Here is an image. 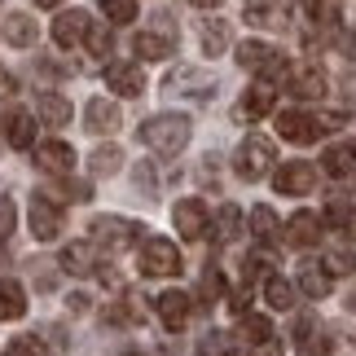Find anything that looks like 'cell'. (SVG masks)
I'll return each mask as SVG.
<instances>
[{
    "instance_id": "1",
    "label": "cell",
    "mask_w": 356,
    "mask_h": 356,
    "mask_svg": "<svg viewBox=\"0 0 356 356\" xmlns=\"http://www.w3.org/2000/svg\"><path fill=\"white\" fill-rule=\"evenodd\" d=\"M189 136H194V123H189L185 115H154V119L141 123V141L154 149V154H163V159L181 154V149L189 145Z\"/></svg>"
},
{
    "instance_id": "2",
    "label": "cell",
    "mask_w": 356,
    "mask_h": 356,
    "mask_svg": "<svg viewBox=\"0 0 356 356\" xmlns=\"http://www.w3.org/2000/svg\"><path fill=\"white\" fill-rule=\"evenodd\" d=\"M273 159H277V145L268 141V136H259V132H251L246 141L238 145V154H234V168H238V176L242 181H259L268 168H273Z\"/></svg>"
},
{
    "instance_id": "3",
    "label": "cell",
    "mask_w": 356,
    "mask_h": 356,
    "mask_svg": "<svg viewBox=\"0 0 356 356\" xmlns=\"http://www.w3.org/2000/svg\"><path fill=\"white\" fill-rule=\"evenodd\" d=\"M238 66L251 71V75H259V84H268L273 75L286 71V58L273 44H264V40H242L238 44Z\"/></svg>"
},
{
    "instance_id": "4",
    "label": "cell",
    "mask_w": 356,
    "mask_h": 356,
    "mask_svg": "<svg viewBox=\"0 0 356 356\" xmlns=\"http://www.w3.org/2000/svg\"><path fill=\"white\" fill-rule=\"evenodd\" d=\"M88 234L97 246H106V251H123V246L141 242V225L123 220V216H97V220L88 225Z\"/></svg>"
},
{
    "instance_id": "5",
    "label": "cell",
    "mask_w": 356,
    "mask_h": 356,
    "mask_svg": "<svg viewBox=\"0 0 356 356\" xmlns=\"http://www.w3.org/2000/svg\"><path fill=\"white\" fill-rule=\"evenodd\" d=\"M141 273L145 277H176L181 273V251L168 238H145L141 242Z\"/></svg>"
},
{
    "instance_id": "6",
    "label": "cell",
    "mask_w": 356,
    "mask_h": 356,
    "mask_svg": "<svg viewBox=\"0 0 356 356\" xmlns=\"http://www.w3.org/2000/svg\"><path fill=\"white\" fill-rule=\"evenodd\" d=\"M286 88H291L299 102H317V97H325L330 79H325L321 62H299V66H286Z\"/></svg>"
},
{
    "instance_id": "7",
    "label": "cell",
    "mask_w": 356,
    "mask_h": 356,
    "mask_svg": "<svg viewBox=\"0 0 356 356\" xmlns=\"http://www.w3.org/2000/svg\"><path fill=\"white\" fill-rule=\"evenodd\" d=\"M26 220H31V234L40 242H53V238L62 234V207L44 194V189L31 194V202H26Z\"/></svg>"
},
{
    "instance_id": "8",
    "label": "cell",
    "mask_w": 356,
    "mask_h": 356,
    "mask_svg": "<svg viewBox=\"0 0 356 356\" xmlns=\"http://www.w3.org/2000/svg\"><path fill=\"white\" fill-rule=\"evenodd\" d=\"M321 132H325L321 119L308 111H282L277 115V136L291 145H312V141H321Z\"/></svg>"
},
{
    "instance_id": "9",
    "label": "cell",
    "mask_w": 356,
    "mask_h": 356,
    "mask_svg": "<svg viewBox=\"0 0 356 356\" xmlns=\"http://www.w3.org/2000/svg\"><path fill=\"white\" fill-rule=\"evenodd\" d=\"M172 220H176V229H181L185 242L207 238V229H211V216H207V207H202L198 198H181V202H176V211H172Z\"/></svg>"
},
{
    "instance_id": "10",
    "label": "cell",
    "mask_w": 356,
    "mask_h": 356,
    "mask_svg": "<svg viewBox=\"0 0 356 356\" xmlns=\"http://www.w3.org/2000/svg\"><path fill=\"white\" fill-rule=\"evenodd\" d=\"M312 185H317V172H312L304 159H291L273 172V189H277V194H308Z\"/></svg>"
},
{
    "instance_id": "11",
    "label": "cell",
    "mask_w": 356,
    "mask_h": 356,
    "mask_svg": "<svg viewBox=\"0 0 356 356\" xmlns=\"http://www.w3.org/2000/svg\"><path fill=\"white\" fill-rule=\"evenodd\" d=\"M88 26H92V18L84 9H62L58 18H53V44H58V49H75L79 40L88 35Z\"/></svg>"
},
{
    "instance_id": "12",
    "label": "cell",
    "mask_w": 356,
    "mask_h": 356,
    "mask_svg": "<svg viewBox=\"0 0 356 356\" xmlns=\"http://www.w3.org/2000/svg\"><path fill=\"white\" fill-rule=\"evenodd\" d=\"M295 0H246V22L251 26H286L291 22Z\"/></svg>"
},
{
    "instance_id": "13",
    "label": "cell",
    "mask_w": 356,
    "mask_h": 356,
    "mask_svg": "<svg viewBox=\"0 0 356 356\" xmlns=\"http://www.w3.org/2000/svg\"><path fill=\"white\" fill-rule=\"evenodd\" d=\"M106 84H111L119 97H141L145 92V71L136 62H111L106 66Z\"/></svg>"
},
{
    "instance_id": "14",
    "label": "cell",
    "mask_w": 356,
    "mask_h": 356,
    "mask_svg": "<svg viewBox=\"0 0 356 356\" xmlns=\"http://www.w3.org/2000/svg\"><path fill=\"white\" fill-rule=\"evenodd\" d=\"M154 312H159V321L168 325V330H185L189 325V295L185 291H163L154 299Z\"/></svg>"
},
{
    "instance_id": "15",
    "label": "cell",
    "mask_w": 356,
    "mask_h": 356,
    "mask_svg": "<svg viewBox=\"0 0 356 356\" xmlns=\"http://www.w3.org/2000/svg\"><path fill=\"white\" fill-rule=\"evenodd\" d=\"M35 163H40V172H49V176H71L75 149L66 145V141H44V145L35 149Z\"/></svg>"
},
{
    "instance_id": "16",
    "label": "cell",
    "mask_w": 356,
    "mask_h": 356,
    "mask_svg": "<svg viewBox=\"0 0 356 356\" xmlns=\"http://www.w3.org/2000/svg\"><path fill=\"white\" fill-rule=\"evenodd\" d=\"M295 348H299V356H330V334L312 317H299L295 321Z\"/></svg>"
},
{
    "instance_id": "17",
    "label": "cell",
    "mask_w": 356,
    "mask_h": 356,
    "mask_svg": "<svg viewBox=\"0 0 356 356\" xmlns=\"http://www.w3.org/2000/svg\"><path fill=\"white\" fill-rule=\"evenodd\" d=\"M286 242L299 246V251H308V246L321 242V220L312 211H295L291 220H286Z\"/></svg>"
},
{
    "instance_id": "18",
    "label": "cell",
    "mask_w": 356,
    "mask_h": 356,
    "mask_svg": "<svg viewBox=\"0 0 356 356\" xmlns=\"http://www.w3.org/2000/svg\"><path fill=\"white\" fill-rule=\"evenodd\" d=\"M330 286H334V277H330V268H325L321 259H304V264H299V291L308 299H325Z\"/></svg>"
},
{
    "instance_id": "19",
    "label": "cell",
    "mask_w": 356,
    "mask_h": 356,
    "mask_svg": "<svg viewBox=\"0 0 356 356\" xmlns=\"http://www.w3.org/2000/svg\"><path fill=\"white\" fill-rule=\"evenodd\" d=\"M119 123H123V119H119V106H115L111 97H92V102L84 106V128H88V132H102V136H106V132H115Z\"/></svg>"
},
{
    "instance_id": "20",
    "label": "cell",
    "mask_w": 356,
    "mask_h": 356,
    "mask_svg": "<svg viewBox=\"0 0 356 356\" xmlns=\"http://www.w3.org/2000/svg\"><path fill=\"white\" fill-rule=\"evenodd\" d=\"M273 84H251L246 88V97L238 102V119H246V123H255V119H264L268 111H273Z\"/></svg>"
},
{
    "instance_id": "21",
    "label": "cell",
    "mask_w": 356,
    "mask_h": 356,
    "mask_svg": "<svg viewBox=\"0 0 356 356\" xmlns=\"http://www.w3.org/2000/svg\"><path fill=\"white\" fill-rule=\"evenodd\" d=\"M5 141H9L13 149H31V145H35V115L9 111V119H5Z\"/></svg>"
},
{
    "instance_id": "22",
    "label": "cell",
    "mask_w": 356,
    "mask_h": 356,
    "mask_svg": "<svg viewBox=\"0 0 356 356\" xmlns=\"http://www.w3.org/2000/svg\"><path fill=\"white\" fill-rule=\"evenodd\" d=\"M198 40H202V53H207V58H220L229 49V22L225 18H202L198 22Z\"/></svg>"
},
{
    "instance_id": "23",
    "label": "cell",
    "mask_w": 356,
    "mask_h": 356,
    "mask_svg": "<svg viewBox=\"0 0 356 356\" xmlns=\"http://www.w3.org/2000/svg\"><path fill=\"white\" fill-rule=\"evenodd\" d=\"M22 312H26V291H22V282L0 277V321H18Z\"/></svg>"
},
{
    "instance_id": "24",
    "label": "cell",
    "mask_w": 356,
    "mask_h": 356,
    "mask_svg": "<svg viewBox=\"0 0 356 356\" xmlns=\"http://www.w3.org/2000/svg\"><path fill=\"white\" fill-rule=\"evenodd\" d=\"M321 168L330 172V176H352L356 172V145L352 141H339L325 149V159H321Z\"/></svg>"
},
{
    "instance_id": "25",
    "label": "cell",
    "mask_w": 356,
    "mask_h": 356,
    "mask_svg": "<svg viewBox=\"0 0 356 356\" xmlns=\"http://www.w3.org/2000/svg\"><path fill=\"white\" fill-rule=\"evenodd\" d=\"M132 53H136L141 62H163V58L172 53V40L159 35V31H141V35L132 40Z\"/></svg>"
},
{
    "instance_id": "26",
    "label": "cell",
    "mask_w": 356,
    "mask_h": 356,
    "mask_svg": "<svg viewBox=\"0 0 356 356\" xmlns=\"http://www.w3.org/2000/svg\"><path fill=\"white\" fill-rule=\"evenodd\" d=\"M62 268L75 273V277H88L92 268H97V259H92V242H71L62 251Z\"/></svg>"
},
{
    "instance_id": "27",
    "label": "cell",
    "mask_w": 356,
    "mask_h": 356,
    "mask_svg": "<svg viewBox=\"0 0 356 356\" xmlns=\"http://www.w3.org/2000/svg\"><path fill=\"white\" fill-rule=\"evenodd\" d=\"M35 111H40V119H44L49 128H62V123H71V102L58 97V92H40Z\"/></svg>"
},
{
    "instance_id": "28",
    "label": "cell",
    "mask_w": 356,
    "mask_h": 356,
    "mask_svg": "<svg viewBox=\"0 0 356 356\" xmlns=\"http://www.w3.org/2000/svg\"><path fill=\"white\" fill-rule=\"evenodd\" d=\"M35 35H40L35 18H26V13H9V18H5V40H9V44L26 49V44H35Z\"/></svg>"
},
{
    "instance_id": "29",
    "label": "cell",
    "mask_w": 356,
    "mask_h": 356,
    "mask_svg": "<svg viewBox=\"0 0 356 356\" xmlns=\"http://www.w3.org/2000/svg\"><path fill=\"white\" fill-rule=\"evenodd\" d=\"M238 229H242V211L234 207V202H225L220 211H216V242H234L238 238Z\"/></svg>"
},
{
    "instance_id": "30",
    "label": "cell",
    "mask_w": 356,
    "mask_h": 356,
    "mask_svg": "<svg viewBox=\"0 0 356 356\" xmlns=\"http://www.w3.org/2000/svg\"><path fill=\"white\" fill-rule=\"evenodd\" d=\"M277 211H273V207H264V202H259V207L251 211V234L259 238V242H273V238H277Z\"/></svg>"
},
{
    "instance_id": "31",
    "label": "cell",
    "mask_w": 356,
    "mask_h": 356,
    "mask_svg": "<svg viewBox=\"0 0 356 356\" xmlns=\"http://www.w3.org/2000/svg\"><path fill=\"white\" fill-rule=\"evenodd\" d=\"M264 299H268V308H277V312H286L295 304V286L291 282H282L277 273H273V277L264 282Z\"/></svg>"
},
{
    "instance_id": "32",
    "label": "cell",
    "mask_w": 356,
    "mask_h": 356,
    "mask_svg": "<svg viewBox=\"0 0 356 356\" xmlns=\"http://www.w3.org/2000/svg\"><path fill=\"white\" fill-rule=\"evenodd\" d=\"M325 225L339 229V234H356V211H352V202L334 198L330 207H325Z\"/></svg>"
},
{
    "instance_id": "33",
    "label": "cell",
    "mask_w": 356,
    "mask_h": 356,
    "mask_svg": "<svg viewBox=\"0 0 356 356\" xmlns=\"http://www.w3.org/2000/svg\"><path fill=\"white\" fill-rule=\"evenodd\" d=\"M84 44L92 58H111V49H115V35H111V26H102V22H92L88 26V35H84Z\"/></svg>"
},
{
    "instance_id": "34",
    "label": "cell",
    "mask_w": 356,
    "mask_h": 356,
    "mask_svg": "<svg viewBox=\"0 0 356 356\" xmlns=\"http://www.w3.org/2000/svg\"><path fill=\"white\" fill-rule=\"evenodd\" d=\"M304 13L312 22H321V26H334L343 13H339V0H304Z\"/></svg>"
},
{
    "instance_id": "35",
    "label": "cell",
    "mask_w": 356,
    "mask_h": 356,
    "mask_svg": "<svg viewBox=\"0 0 356 356\" xmlns=\"http://www.w3.org/2000/svg\"><path fill=\"white\" fill-rule=\"evenodd\" d=\"M106 321H115V325H136V321H141V304H136V295H123L119 304L106 312Z\"/></svg>"
},
{
    "instance_id": "36",
    "label": "cell",
    "mask_w": 356,
    "mask_h": 356,
    "mask_svg": "<svg viewBox=\"0 0 356 356\" xmlns=\"http://www.w3.org/2000/svg\"><path fill=\"white\" fill-rule=\"evenodd\" d=\"M119 163H123V154H119L115 145L92 149V176H115V172H119Z\"/></svg>"
},
{
    "instance_id": "37",
    "label": "cell",
    "mask_w": 356,
    "mask_h": 356,
    "mask_svg": "<svg viewBox=\"0 0 356 356\" xmlns=\"http://www.w3.org/2000/svg\"><path fill=\"white\" fill-rule=\"evenodd\" d=\"M97 5H102V13H106L115 26H123V22L136 18V0H97Z\"/></svg>"
},
{
    "instance_id": "38",
    "label": "cell",
    "mask_w": 356,
    "mask_h": 356,
    "mask_svg": "<svg viewBox=\"0 0 356 356\" xmlns=\"http://www.w3.org/2000/svg\"><path fill=\"white\" fill-rule=\"evenodd\" d=\"M242 334L251 339V343H268V339H273V325H268V317H255V312H246V317H242Z\"/></svg>"
},
{
    "instance_id": "39",
    "label": "cell",
    "mask_w": 356,
    "mask_h": 356,
    "mask_svg": "<svg viewBox=\"0 0 356 356\" xmlns=\"http://www.w3.org/2000/svg\"><path fill=\"white\" fill-rule=\"evenodd\" d=\"M58 198L62 202H88L92 198V185L88 181H62L58 185Z\"/></svg>"
},
{
    "instance_id": "40",
    "label": "cell",
    "mask_w": 356,
    "mask_h": 356,
    "mask_svg": "<svg viewBox=\"0 0 356 356\" xmlns=\"http://www.w3.org/2000/svg\"><path fill=\"white\" fill-rule=\"evenodd\" d=\"M5 356H44V343H40L35 334H18V339L9 343V352H5Z\"/></svg>"
},
{
    "instance_id": "41",
    "label": "cell",
    "mask_w": 356,
    "mask_h": 356,
    "mask_svg": "<svg viewBox=\"0 0 356 356\" xmlns=\"http://www.w3.org/2000/svg\"><path fill=\"white\" fill-rule=\"evenodd\" d=\"M325 268H330V277H334V273L348 277V273H356V251H334L330 259H325Z\"/></svg>"
},
{
    "instance_id": "42",
    "label": "cell",
    "mask_w": 356,
    "mask_h": 356,
    "mask_svg": "<svg viewBox=\"0 0 356 356\" xmlns=\"http://www.w3.org/2000/svg\"><path fill=\"white\" fill-rule=\"evenodd\" d=\"M13 220H18V207H13L9 194H0V242L13 234Z\"/></svg>"
},
{
    "instance_id": "43",
    "label": "cell",
    "mask_w": 356,
    "mask_h": 356,
    "mask_svg": "<svg viewBox=\"0 0 356 356\" xmlns=\"http://www.w3.org/2000/svg\"><path fill=\"white\" fill-rule=\"evenodd\" d=\"M220 295H225V277H220V268H207V273H202V299L211 304V299H220Z\"/></svg>"
},
{
    "instance_id": "44",
    "label": "cell",
    "mask_w": 356,
    "mask_h": 356,
    "mask_svg": "<svg viewBox=\"0 0 356 356\" xmlns=\"http://www.w3.org/2000/svg\"><path fill=\"white\" fill-rule=\"evenodd\" d=\"M229 352H234V348H229L225 334H207V339L198 343V356H229Z\"/></svg>"
},
{
    "instance_id": "45",
    "label": "cell",
    "mask_w": 356,
    "mask_h": 356,
    "mask_svg": "<svg viewBox=\"0 0 356 356\" xmlns=\"http://www.w3.org/2000/svg\"><path fill=\"white\" fill-rule=\"evenodd\" d=\"M229 308H234L238 317H246V312H251V295H246V291H234V295H229Z\"/></svg>"
},
{
    "instance_id": "46",
    "label": "cell",
    "mask_w": 356,
    "mask_h": 356,
    "mask_svg": "<svg viewBox=\"0 0 356 356\" xmlns=\"http://www.w3.org/2000/svg\"><path fill=\"white\" fill-rule=\"evenodd\" d=\"M13 92H18V79H13V75L5 71V66H0V102H9Z\"/></svg>"
},
{
    "instance_id": "47",
    "label": "cell",
    "mask_w": 356,
    "mask_h": 356,
    "mask_svg": "<svg viewBox=\"0 0 356 356\" xmlns=\"http://www.w3.org/2000/svg\"><path fill=\"white\" fill-rule=\"evenodd\" d=\"M251 356H282V343H277V339H268V343H255Z\"/></svg>"
},
{
    "instance_id": "48",
    "label": "cell",
    "mask_w": 356,
    "mask_h": 356,
    "mask_svg": "<svg viewBox=\"0 0 356 356\" xmlns=\"http://www.w3.org/2000/svg\"><path fill=\"white\" fill-rule=\"evenodd\" d=\"M194 5H202V9H216V5H220V0H194Z\"/></svg>"
},
{
    "instance_id": "49",
    "label": "cell",
    "mask_w": 356,
    "mask_h": 356,
    "mask_svg": "<svg viewBox=\"0 0 356 356\" xmlns=\"http://www.w3.org/2000/svg\"><path fill=\"white\" fill-rule=\"evenodd\" d=\"M35 5H40V9H53V5H62V0H35Z\"/></svg>"
},
{
    "instance_id": "50",
    "label": "cell",
    "mask_w": 356,
    "mask_h": 356,
    "mask_svg": "<svg viewBox=\"0 0 356 356\" xmlns=\"http://www.w3.org/2000/svg\"><path fill=\"white\" fill-rule=\"evenodd\" d=\"M119 356H145V352H136V348H128V352H119Z\"/></svg>"
}]
</instances>
